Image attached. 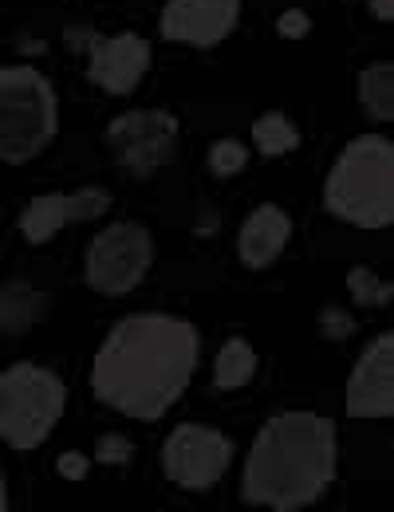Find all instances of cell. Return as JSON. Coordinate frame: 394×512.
<instances>
[{
  "label": "cell",
  "instance_id": "e0dca14e",
  "mask_svg": "<svg viewBox=\"0 0 394 512\" xmlns=\"http://www.w3.org/2000/svg\"><path fill=\"white\" fill-rule=\"evenodd\" d=\"M253 146L261 150L264 158H280V154H292L300 146V130L292 127L288 115L280 111H268L253 123Z\"/></svg>",
  "mask_w": 394,
  "mask_h": 512
},
{
  "label": "cell",
  "instance_id": "3957f363",
  "mask_svg": "<svg viewBox=\"0 0 394 512\" xmlns=\"http://www.w3.org/2000/svg\"><path fill=\"white\" fill-rule=\"evenodd\" d=\"M328 213L359 225L387 229L394 217V146L387 134H359L343 146L324 186Z\"/></svg>",
  "mask_w": 394,
  "mask_h": 512
},
{
  "label": "cell",
  "instance_id": "4fadbf2b",
  "mask_svg": "<svg viewBox=\"0 0 394 512\" xmlns=\"http://www.w3.org/2000/svg\"><path fill=\"white\" fill-rule=\"evenodd\" d=\"M288 237H292L288 213H284L280 205H257V209L245 217L241 233H237V253H241V260H245L249 268H268L276 256L284 253Z\"/></svg>",
  "mask_w": 394,
  "mask_h": 512
},
{
  "label": "cell",
  "instance_id": "5bb4252c",
  "mask_svg": "<svg viewBox=\"0 0 394 512\" xmlns=\"http://www.w3.org/2000/svg\"><path fill=\"white\" fill-rule=\"evenodd\" d=\"M253 375H257V351H253V343L225 339L221 351H217V363H213V383H217V390L249 386Z\"/></svg>",
  "mask_w": 394,
  "mask_h": 512
},
{
  "label": "cell",
  "instance_id": "d6986e66",
  "mask_svg": "<svg viewBox=\"0 0 394 512\" xmlns=\"http://www.w3.org/2000/svg\"><path fill=\"white\" fill-rule=\"evenodd\" d=\"M245 162H249V150H245V142H237V138H221V142H213V150H209V170H213L217 178L241 174Z\"/></svg>",
  "mask_w": 394,
  "mask_h": 512
},
{
  "label": "cell",
  "instance_id": "2e32d148",
  "mask_svg": "<svg viewBox=\"0 0 394 512\" xmlns=\"http://www.w3.org/2000/svg\"><path fill=\"white\" fill-rule=\"evenodd\" d=\"M359 103L371 119L379 123H391L394 115V67L383 60V64H371L363 75H359Z\"/></svg>",
  "mask_w": 394,
  "mask_h": 512
},
{
  "label": "cell",
  "instance_id": "30bf717a",
  "mask_svg": "<svg viewBox=\"0 0 394 512\" xmlns=\"http://www.w3.org/2000/svg\"><path fill=\"white\" fill-rule=\"evenodd\" d=\"M111 209V193L91 186V190L79 193H40L24 205L20 213V233L28 245H44L52 241L60 229L67 225H79V221H95Z\"/></svg>",
  "mask_w": 394,
  "mask_h": 512
},
{
  "label": "cell",
  "instance_id": "277c9868",
  "mask_svg": "<svg viewBox=\"0 0 394 512\" xmlns=\"http://www.w3.org/2000/svg\"><path fill=\"white\" fill-rule=\"evenodd\" d=\"M60 130L52 83L24 64H0V162H32Z\"/></svg>",
  "mask_w": 394,
  "mask_h": 512
},
{
  "label": "cell",
  "instance_id": "9c48e42d",
  "mask_svg": "<svg viewBox=\"0 0 394 512\" xmlns=\"http://www.w3.org/2000/svg\"><path fill=\"white\" fill-rule=\"evenodd\" d=\"M150 67V44L138 32L91 36L87 40V79L107 95H131Z\"/></svg>",
  "mask_w": 394,
  "mask_h": 512
},
{
  "label": "cell",
  "instance_id": "ac0fdd59",
  "mask_svg": "<svg viewBox=\"0 0 394 512\" xmlns=\"http://www.w3.org/2000/svg\"><path fill=\"white\" fill-rule=\"evenodd\" d=\"M347 288H351V300L359 308H387L391 304V284L375 272V268H351L347 272Z\"/></svg>",
  "mask_w": 394,
  "mask_h": 512
},
{
  "label": "cell",
  "instance_id": "7c38bea8",
  "mask_svg": "<svg viewBox=\"0 0 394 512\" xmlns=\"http://www.w3.org/2000/svg\"><path fill=\"white\" fill-rule=\"evenodd\" d=\"M241 16V0H166L162 8V36L194 48L221 44Z\"/></svg>",
  "mask_w": 394,
  "mask_h": 512
},
{
  "label": "cell",
  "instance_id": "44dd1931",
  "mask_svg": "<svg viewBox=\"0 0 394 512\" xmlns=\"http://www.w3.org/2000/svg\"><path fill=\"white\" fill-rule=\"evenodd\" d=\"M276 28H280V36H288V40H300V36H308L312 20H308L304 12H296V8H292V12H284V16H280V24H276Z\"/></svg>",
  "mask_w": 394,
  "mask_h": 512
},
{
  "label": "cell",
  "instance_id": "6da1fadb",
  "mask_svg": "<svg viewBox=\"0 0 394 512\" xmlns=\"http://www.w3.org/2000/svg\"><path fill=\"white\" fill-rule=\"evenodd\" d=\"M197 327L166 312H138L119 320L95 363H91V390L103 406L138 418L158 422L194 379L197 367Z\"/></svg>",
  "mask_w": 394,
  "mask_h": 512
},
{
  "label": "cell",
  "instance_id": "8992f818",
  "mask_svg": "<svg viewBox=\"0 0 394 512\" xmlns=\"http://www.w3.org/2000/svg\"><path fill=\"white\" fill-rule=\"evenodd\" d=\"M154 264V241L138 221L107 225L83 260V276L99 296H127Z\"/></svg>",
  "mask_w": 394,
  "mask_h": 512
},
{
  "label": "cell",
  "instance_id": "52a82bcc",
  "mask_svg": "<svg viewBox=\"0 0 394 512\" xmlns=\"http://www.w3.org/2000/svg\"><path fill=\"white\" fill-rule=\"evenodd\" d=\"M107 146H111V154L123 170H131L134 178H150L174 158L178 119L170 111H150V107L146 111H127V115L111 119Z\"/></svg>",
  "mask_w": 394,
  "mask_h": 512
},
{
  "label": "cell",
  "instance_id": "ba28073f",
  "mask_svg": "<svg viewBox=\"0 0 394 512\" xmlns=\"http://www.w3.org/2000/svg\"><path fill=\"white\" fill-rule=\"evenodd\" d=\"M229 461H233V442L221 430L201 426V422H182L162 446L166 477L182 489H194V493L213 489L225 477Z\"/></svg>",
  "mask_w": 394,
  "mask_h": 512
},
{
  "label": "cell",
  "instance_id": "7a4b0ae2",
  "mask_svg": "<svg viewBox=\"0 0 394 512\" xmlns=\"http://www.w3.org/2000/svg\"><path fill=\"white\" fill-rule=\"evenodd\" d=\"M335 469V422L312 410H288L261 426L245 461L241 497L257 509L300 512L328 493Z\"/></svg>",
  "mask_w": 394,
  "mask_h": 512
},
{
  "label": "cell",
  "instance_id": "8fae6325",
  "mask_svg": "<svg viewBox=\"0 0 394 512\" xmlns=\"http://www.w3.org/2000/svg\"><path fill=\"white\" fill-rule=\"evenodd\" d=\"M351 418H391L394 414V335L383 331L355 363L347 379Z\"/></svg>",
  "mask_w": 394,
  "mask_h": 512
},
{
  "label": "cell",
  "instance_id": "ffe728a7",
  "mask_svg": "<svg viewBox=\"0 0 394 512\" xmlns=\"http://www.w3.org/2000/svg\"><path fill=\"white\" fill-rule=\"evenodd\" d=\"M131 457H134V446L131 438H123V434H103L95 442V461L99 465H127Z\"/></svg>",
  "mask_w": 394,
  "mask_h": 512
},
{
  "label": "cell",
  "instance_id": "cb8c5ba5",
  "mask_svg": "<svg viewBox=\"0 0 394 512\" xmlns=\"http://www.w3.org/2000/svg\"><path fill=\"white\" fill-rule=\"evenodd\" d=\"M363 4H371V12H375L379 20H391L394 16V0H363Z\"/></svg>",
  "mask_w": 394,
  "mask_h": 512
},
{
  "label": "cell",
  "instance_id": "9a60e30c",
  "mask_svg": "<svg viewBox=\"0 0 394 512\" xmlns=\"http://www.w3.org/2000/svg\"><path fill=\"white\" fill-rule=\"evenodd\" d=\"M40 312H44V296L32 284L16 280V284H8L0 292V331L16 335V331H24V327H32L40 320Z\"/></svg>",
  "mask_w": 394,
  "mask_h": 512
},
{
  "label": "cell",
  "instance_id": "7402d4cb",
  "mask_svg": "<svg viewBox=\"0 0 394 512\" xmlns=\"http://www.w3.org/2000/svg\"><path fill=\"white\" fill-rule=\"evenodd\" d=\"M56 469H60V477H67V481H83L87 477V457L83 453H64L56 461Z\"/></svg>",
  "mask_w": 394,
  "mask_h": 512
},
{
  "label": "cell",
  "instance_id": "5b68a950",
  "mask_svg": "<svg viewBox=\"0 0 394 512\" xmlns=\"http://www.w3.org/2000/svg\"><path fill=\"white\" fill-rule=\"evenodd\" d=\"M67 386L40 363H12L0 371V438L12 449H40L60 426Z\"/></svg>",
  "mask_w": 394,
  "mask_h": 512
},
{
  "label": "cell",
  "instance_id": "603a6c76",
  "mask_svg": "<svg viewBox=\"0 0 394 512\" xmlns=\"http://www.w3.org/2000/svg\"><path fill=\"white\" fill-rule=\"evenodd\" d=\"M324 327H328V335H351L355 323H351V316H339L335 308H328L324 312Z\"/></svg>",
  "mask_w": 394,
  "mask_h": 512
},
{
  "label": "cell",
  "instance_id": "d4e9b609",
  "mask_svg": "<svg viewBox=\"0 0 394 512\" xmlns=\"http://www.w3.org/2000/svg\"><path fill=\"white\" fill-rule=\"evenodd\" d=\"M0 512H8V485H4V469H0Z\"/></svg>",
  "mask_w": 394,
  "mask_h": 512
}]
</instances>
